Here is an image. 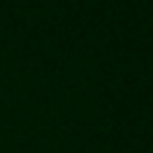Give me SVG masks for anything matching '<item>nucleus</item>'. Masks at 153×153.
I'll use <instances>...</instances> for the list:
<instances>
[]
</instances>
